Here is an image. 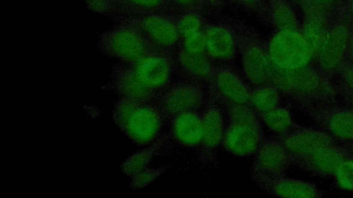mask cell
<instances>
[{"label":"cell","mask_w":353,"mask_h":198,"mask_svg":"<svg viewBox=\"0 0 353 198\" xmlns=\"http://www.w3.org/2000/svg\"><path fill=\"white\" fill-rule=\"evenodd\" d=\"M350 10H351L352 14H353V0H351V2H350Z\"/></svg>","instance_id":"obj_37"},{"label":"cell","mask_w":353,"mask_h":198,"mask_svg":"<svg viewBox=\"0 0 353 198\" xmlns=\"http://www.w3.org/2000/svg\"><path fill=\"white\" fill-rule=\"evenodd\" d=\"M318 119L336 140L353 143V109L335 108L318 114Z\"/></svg>","instance_id":"obj_19"},{"label":"cell","mask_w":353,"mask_h":198,"mask_svg":"<svg viewBox=\"0 0 353 198\" xmlns=\"http://www.w3.org/2000/svg\"><path fill=\"white\" fill-rule=\"evenodd\" d=\"M346 57L348 58L349 64L353 65V33L350 34Z\"/></svg>","instance_id":"obj_33"},{"label":"cell","mask_w":353,"mask_h":198,"mask_svg":"<svg viewBox=\"0 0 353 198\" xmlns=\"http://www.w3.org/2000/svg\"><path fill=\"white\" fill-rule=\"evenodd\" d=\"M287 151L292 164L316 151L336 144V140L325 130L297 127L279 139Z\"/></svg>","instance_id":"obj_12"},{"label":"cell","mask_w":353,"mask_h":198,"mask_svg":"<svg viewBox=\"0 0 353 198\" xmlns=\"http://www.w3.org/2000/svg\"><path fill=\"white\" fill-rule=\"evenodd\" d=\"M203 133L199 151V161L203 166L216 162L217 150L222 144L225 128L221 109L217 104H206L202 112Z\"/></svg>","instance_id":"obj_13"},{"label":"cell","mask_w":353,"mask_h":198,"mask_svg":"<svg viewBox=\"0 0 353 198\" xmlns=\"http://www.w3.org/2000/svg\"><path fill=\"white\" fill-rule=\"evenodd\" d=\"M309 3L310 6L305 9L306 19L300 32L313 58H316L325 42L330 28L325 16V7Z\"/></svg>","instance_id":"obj_17"},{"label":"cell","mask_w":353,"mask_h":198,"mask_svg":"<svg viewBox=\"0 0 353 198\" xmlns=\"http://www.w3.org/2000/svg\"><path fill=\"white\" fill-rule=\"evenodd\" d=\"M170 138L169 133L161 135L149 147L132 154L121 165L122 171L125 175L132 177L146 168L153 157L158 153Z\"/></svg>","instance_id":"obj_22"},{"label":"cell","mask_w":353,"mask_h":198,"mask_svg":"<svg viewBox=\"0 0 353 198\" xmlns=\"http://www.w3.org/2000/svg\"><path fill=\"white\" fill-rule=\"evenodd\" d=\"M274 66L291 70L307 66L313 58L312 52L297 29L278 30L266 45Z\"/></svg>","instance_id":"obj_6"},{"label":"cell","mask_w":353,"mask_h":198,"mask_svg":"<svg viewBox=\"0 0 353 198\" xmlns=\"http://www.w3.org/2000/svg\"><path fill=\"white\" fill-rule=\"evenodd\" d=\"M163 0H114L115 5L114 16L118 21L141 16L159 9Z\"/></svg>","instance_id":"obj_24"},{"label":"cell","mask_w":353,"mask_h":198,"mask_svg":"<svg viewBox=\"0 0 353 198\" xmlns=\"http://www.w3.org/2000/svg\"><path fill=\"white\" fill-rule=\"evenodd\" d=\"M341 82L345 89L353 95V65L343 64L339 69Z\"/></svg>","instance_id":"obj_32"},{"label":"cell","mask_w":353,"mask_h":198,"mask_svg":"<svg viewBox=\"0 0 353 198\" xmlns=\"http://www.w3.org/2000/svg\"><path fill=\"white\" fill-rule=\"evenodd\" d=\"M227 108L229 123L224 131L222 146L236 156L255 154L265 140L257 113L248 105H231Z\"/></svg>","instance_id":"obj_4"},{"label":"cell","mask_w":353,"mask_h":198,"mask_svg":"<svg viewBox=\"0 0 353 198\" xmlns=\"http://www.w3.org/2000/svg\"><path fill=\"white\" fill-rule=\"evenodd\" d=\"M335 0H309V1L323 7H327L332 4Z\"/></svg>","instance_id":"obj_36"},{"label":"cell","mask_w":353,"mask_h":198,"mask_svg":"<svg viewBox=\"0 0 353 198\" xmlns=\"http://www.w3.org/2000/svg\"><path fill=\"white\" fill-rule=\"evenodd\" d=\"M123 20L135 27L157 52H166L178 43L181 37L176 25L168 18L156 13Z\"/></svg>","instance_id":"obj_10"},{"label":"cell","mask_w":353,"mask_h":198,"mask_svg":"<svg viewBox=\"0 0 353 198\" xmlns=\"http://www.w3.org/2000/svg\"><path fill=\"white\" fill-rule=\"evenodd\" d=\"M258 116L270 130L280 136L297 128L290 110L285 106L279 104L274 109Z\"/></svg>","instance_id":"obj_23"},{"label":"cell","mask_w":353,"mask_h":198,"mask_svg":"<svg viewBox=\"0 0 353 198\" xmlns=\"http://www.w3.org/2000/svg\"><path fill=\"white\" fill-rule=\"evenodd\" d=\"M182 40L183 42L181 47L185 51L195 54L206 52L205 38L203 31L182 38Z\"/></svg>","instance_id":"obj_30"},{"label":"cell","mask_w":353,"mask_h":198,"mask_svg":"<svg viewBox=\"0 0 353 198\" xmlns=\"http://www.w3.org/2000/svg\"><path fill=\"white\" fill-rule=\"evenodd\" d=\"M210 99L225 105H248L252 87L234 70L214 69L210 81Z\"/></svg>","instance_id":"obj_8"},{"label":"cell","mask_w":353,"mask_h":198,"mask_svg":"<svg viewBox=\"0 0 353 198\" xmlns=\"http://www.w3.org/2000/svg\"><path fill=\"white\" fill-rule=\"evenodd\" d=\"M333 177L339 188L353 191V155L339 165Z\"/></svg>","instance_id":"obj_27"},{"label":"cell","mask_w":353,"mask_h":198,"mask_svg":"<svg viewBox=\"0 0 353 198\" xmlns=\"http://www.w3.org/2000/svg\"><path fill=\"white\" fill-rule=\"evenodd\" d=\"M170 166V164H168L156 168L147 167L131 177L130 187L140 188L146 186L165 173Z\"/></svg>","instance_id":"obj_28"},{"label":"cell","mask_w":353,"mask_h":198,"mask_svg":"<svg viewBox=\"0 0 353 198\" xmlns=\"http://www.w3.org/2000/svg\"><path fill=\"white\" fill-rule=\"evenodd\" d=\"M88 8L101 14L114 15L115 5L114 0H85Z\"/></svg>","instance_id":"obj_31"},{"label":"cell","mask_w":353,"mask_h":198,"mask_svg":"<svg viewBox=\"0 0 353 198\" xmlns=\"http://www.w3.org/2000/svg\"><path fill=\"white\" fill-rule=\"evenodd\" d=\"M244 76L252 87L271 85L274 66L267 47L253 39L241 43Z\"/></svg>","instance_id":"obj_11"},{"label":"cell","mask_w":353,"mask_h":198,"mask_svg":"<svg viewBox=\"0 0 353 198\" xmlns=\"http://www.w3.org/2000/svg\"><path fill=\"white\" fill-rule=\"evenodd\" d=\"M165 120L191 111L204 109L205 95L200 84L179 82L172 85L160 97L157 102Z\"/></svg>","instance_id":"obj_7"},{"label":"cell","mask_w":353,"mask_h":198,"mask_svg":"<svg viewBox=\"0 0 353 198\" xmlns=\"http://www.w3.org/2000/svg\"><path fill=\"white\" fill-rule=\"evenodd\" d=\"M112 115L121 131L139 146L151 144L161 135L165 119L157 102L119 97Z\"/></svg>","instance_id":"obj_2"},{"label":"cell","mask_w":353,"mask_h":198,"mask_svg":"<svg viewBox=\"0 0 353 198\" xmlns=\"http://www.w3.org/2000/svg\"><path fill=\"white\" fill-rule=\"evenodd\" d=\"M271 16L278 30L297 29L296 15L285 0H272Z\"/></svg>","instance_id":"obj_26"},{"label":"cell","mask_w":353,"mask_h":198,"mask_svg":"<svg viewBox=\"0 0 353 198\" xmlns=\"http://www.w3.org/2000/svg\"><path fill=\"white\" fill-rule=\"evenodd\" d=\"M353 155L352 152L336 144L323 147L293 163L298 167L319 177H333L339 165Z\"/></svg>","instance_id":"obj_15"},{"label":"cell","mask_w":353,"mask_h":198,"mask_svg":"<svg viewBox=\"0 0 353 198\" xmlns=\"http://www.w3.org/2000/svg\"><path fill=\"white\" fill-rule=\"evenodd\" d=\"M291 160L279 140H265L255 153L252 177L259 184L285 176Z\"/></svg>","instance_id":"obj_9"},{"label":"cell","mask_w":353,"mask_h":198,"mask_svg":"<svg viewBox=\"0 0 353 198\" xmlns=\"http://www.w3.org/2000/svg\"><path fill=\"white\" fill-rule=\"evenodd\" d=\"M173 63L166 52H154L131 63L114 65L111 80L105 87L119 97L158 102L171 86Z\"/></svg>","instance_id":"obj_1"},{"label":"cell","mask_w":353,"mask_h":198,"mask_svg":"<svg viewBox=\"0 0 353 198\" xmlns=\"http://www.w3.org/2000/svg\"><path fill=\"white\" fill-rule=\"evenodd\" d=\"M174 3L183 6H192L197 3L199 0H172Z\"/></svg>","instance_id":"obj_34"},{"label":"cell","mask_w":353,"mask_h":198,"mask_svg":"<svg viewBox=\"0 0 353 198\" xmlns=\"http://www.w3.org/2000/svg\"><path fill=\"white\" fill-rule=\"evenodd\" d=\"M257 185L268 194L283 197H319L323 193L314 184L309 182L286 178L285 176L268 180Z\"/></svg>","instance_id":"obj_18"},{"label":"cell","mask_w":353,"mask_h":198,"mask_svg":"<svg viewBox=\"0 0 353 198\" xmlns=\"http://www.w3.org/2000/svg\"><path fill=\"white\" fill-rule=\"evenodd\" d=\"M180 36L182 38L188 37L201 30V18L195 14H187L183 16L176 25Z\"/></svg>","instance_id":"obj_29"},{"label":"cell","mask_w":353,"mask_h":198,"mask_svg":"<svg viewBox=\"0 0 353 198\" xmlns=\"http://www.w3.org/2000/svg\"><path fill=\"white\" fill-rule=\"evenodd\" d=\"M203 111L180 113L171 120L170 136L178 144L199 148L203 138Z\"/></svg>","instance_id":"obj_16"},{"label":"cell","mask_w":353,"mask_h":198,"mask_svg":"<svg viewBox=\"0 0 353 198\" xmlns=\"http://www.w3.org/2000/svg\"><path fill=\"white\" fill-rule=\"evenodd\" d=\"M204 34L206 52L212 60L228 61L234 57L236 42L229 30L212 26L204 31Z\"/></svg>","instance_id":"obj_20"},{"label":"cell","mask_w":353,"mask_h":198,"mask_svg":"<svg viewBox=\"0 0 353 198\" xmlns=\"http://www.w3.org/2000/svg\"><path fill=\"white\" fill-rule=\"evenodd\" d=\"M350 33L348 28L338 24L330 28L325 42L316 58L319 69L325 75L339 70L346 57Z\"/></svg>","instance_id":"obj_14"},{"label":"cell","mask_w":353,"mask_h":198,"mask_svg":"<svg viewBox=\"0 0 353 198\" xmlns=\"http://www.w3.org/2000/svg\"><path fill=\"white\" fill-rule=\"evenodd\" d=\"M208 54L190 53L182 47L178 52L177 60L183 72L193 81L210 82L214 68Z\"/></svg>","instance_id":"obj_21"},{"label":"cell","mask_w":353,"mask_h":198,"mask_svg":"<svg viewBox=\"0 0 353 198\" xmlns=\"http://www.w3.org/2000/svg\"><path fill=\"white\" fill-rule=\"evenodd\" d=\"M271 85L281 95L301 102L332 101L338 94L327 75L308 65L291 70L274 67Z\"/></svg>","instance_id":"obj_3"},{"label":"cell","mask_w":353,"mask_h":198,"mask_svg":"<svg viewBox=\"0 0 353 198\" xmlns=\"http://www.w3.org/2000/svg\"><path fill=\"white\" fill-rule=\"evenodd\" d=\"M281 96L273 85L252 87L250 106L257 114L265 113L280 104Z\"/></svg>","instance_id":"obj_25"},{"label":"cell","mask_w":353,"mask_h":198,"mask_svg":"<svg viewBox=\"0 0 353 198\" xmlns=\"http://www.w3.org/2000/svg\"><path fill=\"white\" fill-rule=\"evenodd\" d=\"M100 51L121 63H131L157 52L132 24L123 20L99 37Z\"/></svg>","instance_id":"obj_5"},{"label":"cell","mask_w":353,"mask_h":198,"mask_svg":"<svg viewBox=\"0 0 353 198\" xmlns=\"http://www.w3.org/2000/svg\"><path fill=\"white\" fill-rule=\"evenodd\" d=\"M350 148H352L353 149V143L350 144Z\"/></svg>","instance_id":"obj_38"},{"label":"cell","mask_w":353,"mask_h":198,"mask_svg":"<svg viewBox=\"0 0 353 198\" xmlns=\"http://www.w3.org/2000/svg\"><path fill=\"white\" fill-rule=\"evenodd\" d=\"M238 1L239 3L246 6H249V7H256V6H258L261 0H236Z\"/></svg>","instance_id":"obj_35"}]
</instances>
